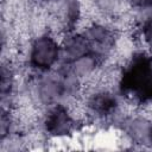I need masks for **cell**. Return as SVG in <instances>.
I'll use <instances>...</instances> for the list:
<instances>
[{
    "label": "cell",
    "instance_id": "obj_1",
    "mask_svg": "<svg viewBox=\"0 0 152 152\" xmlns=\"http://www.w3.org/2000/svg\"><path fill=\"white\" fill-rule=\"evenodd\" d=\"M120 88L137 101H152V58L144 53L135 55L121 75Z\"/></svg>",
    "mask_w": 152,
    "mask_h": 152
},
{
    "label": "cell",
    "instance_id": "obj_2",
    "mask_svg": "<svg viewBox=\"0 0 152 152\" xmlns=\"http://www.w3.org/2000/svg\"><path fill=\"white\" fill-rule=\"evenodd\" d=\"M58 56L59 48L56 40L50 36H42L37 38L32 45L30 63L33 68L46 70L57 62Z\"/></svg>",
    "mask_w": 152,
    "mask_h": 152
},
{
    "label": "cell",
    "instance_id": "obj_3",
    "mask_svg": "<svg viewBox=\"0 0 152 152\" xmlns=\"http://www.w3.org/2000/svg\"><path fill=\"white\" fill-rule=\"evenodd\" d=\"M74 127V121L71 115L63 106L53 107L46 115L45 119V128L52 135H65L71 132Z\"/></svg>",
    "mask_w": 152,
    "mask_h": 152
},
{
    "label": "cell",
    "instance_id": "obj_4",
    "mask_svg": "<svg viewBox=\"0 0 152 152\" xmlns=\"http://www.w3.org/2000/svg\"><path fill=\"white\" fill-rule=\"evenodd\" d=\"M118 106V101L113 94L108 91H99L89 101L90 109L97 115H109L112 114Z\"/></svg>",
    "mask_w": 152,
    "mask_h": 152
},
{
    "label": "cell",
    "instance_id": "obj_5",
    "mask_svg": "<svg viewBox=\"0 0 152 152\" xmlns=\"http://www.w3.org/2000/svg\"><path fill=\"white\" fill-rule=\"evenodd\" d=\"M142 34H144L145 39L152 45V17L145 21V24L142 26Z\"/></svg>",
    "mask_w": 152,
    "mask_h": 152
},
{
    "label": "cell",
    "instance_id": "obj_6",
    "mask_svg": "<svg viewBox=\"0 0 152 152\" xmlns=\"http://www.w3.org/2000/svg\"><path fill=\"white\" fill-rule=\"evenodd\" d=\"M144 5H147V6H151L152 7V0H146Z\"/></svg>",
    "mask_w": 152,
    "mask_h": 152
},
{
    "label": "cell",
    "instance_id": "obj_7",
    "mask_svg": "<svg viewBox=\"0 0 152 152\" xmlns=\"http://www.w3.org/2000/svg\"><path fill=\"white\" fill-rule=\"evenodd\" d=\"M148 137H150V140L152 141V126L150 127V135H148Z\"/></svg>",
    "mask_w": 152,
    "mask_h": 152
}]
</instances>
